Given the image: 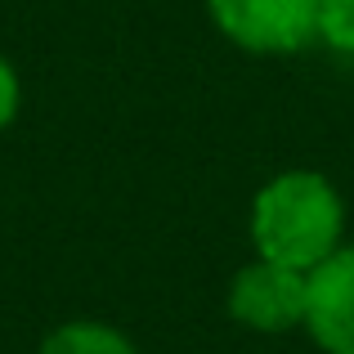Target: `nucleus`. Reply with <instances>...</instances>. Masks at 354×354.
<instances>
[{"instance_id":"f03ea898","label":"nucleus","mask_w":354,"mask_h":354,"mask_svg":"<svg viewBox=\"0 0 354 354\" xmlns=\"http://www.w3.org/2000/svg\"><path fill=\"white\" fill-rule=\"evenodd\" d=\"M207 9L251 54H296L319 36V0H207Z\"/></svg>"},{"instance_id":"f257e3e1","label":"nucleus","mask_w":354,"mask_h":354,"mask_svg":"<svg viewBox=\"0 0 354 354\" xmlns=\"http://www.w3.org/2000/svg\"><path fill=\"white\" fill-rule=\"evenodd\" d=\"M341 229H346V211L337 189L314 171H287L269 180L251 207L256 251L301 274H314L332 251H341Z\"/></svg>"},{"instance_id":"20e7f679","label":"nucleus","mask_w":354,"mask_h":354,"mask_svg":"<svg viewBox=\"0 0 354 354\" xmlns=\"http://www.w3.org/2000/svg\"><path fill=\"white\" fill-rule=\"evenodd\" d=\"M305 328L328 354H354V247H341L310 274Z\"/></svg>"},{"instance_id":"7ed1b4c3","label":"nucleus","mask_w":354,"mask_h":354,"mask_svg":"<svg viewBox=\"0 0 354 354\" xmlns=\"http://www.w3.org/2000/svg\"><path fill=\"white\" fill-rule=\"evenodd\" d=\"M305 305H310V274L274 265L265 256L238 269L229 283V314L256 332H287L305 323Z\"/></svg>"},{"instance_id":"39448f33","label":"nucleus","mask_w":354,"mask_h":354,"mask_svg":"<svg viewBox=\"0 0 354 354\" xmlns=\"http://www.w3.org/2000/svg\"><path fill=\"white\" fill-rule=\"evenodd\" d=\"M41 354H139L108 323H63L41 341Z\"/></svg>"},{"instance_id":"423d86ee","label":"nucleus","mask_w":354,"mask_h":354,"mask_svg":"<svg viewBox=\"0 0 354 354\" xmlns=\"http://www.w3.org/2000/svg\"><path fill=\"white\" fill-rule=\"evenodd\" d=\"M319 41L354 54V0H319Z\"/></svg>"},{"instance_id":"0eeeda50","label":"nucleus","mask_w":354,"mask_h":354,"mask_svg":"<svg viewBox=\"0 0 354 354\" xmlns=\"http://www.w3.org/2000/svg\"><path fill=\"white\" fill-rule=\"evenodd\" d=\"M18 99H23L18 95V72H14V63L0 54V130L18 117Z\"/></svg>"}]
</instances>
